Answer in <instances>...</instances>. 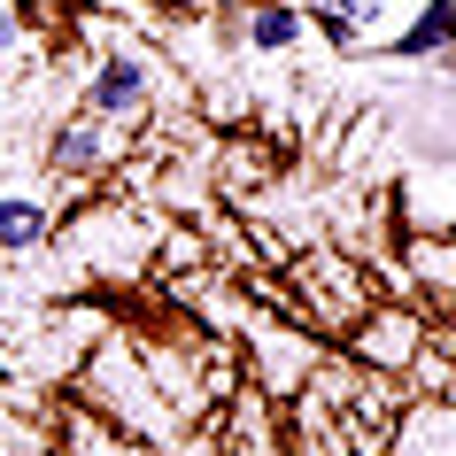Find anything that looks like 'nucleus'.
<instances>
[{
  "instance_id": "f257e3e1",
  "label": "nucleus",
  "mask_w": 456,
  "mask_h": 456,
  "mask_svg": "<svg viewBox=\"0 0 456 456\" xmlns=\"http://www.w3.org/2000/svg\"><path fill=\"white\" fill-rule=\"evenodd\" d=\"M86 109H94V117H117V124L147 117V62L140 54H109V62L86 77Z\"/></svg>"
},
{
  "instance_id": "f03ea898",
  "label": "nucleus",
  "mask_w": 456,
  "mask_h": 456,
  "mask_svg": "<svg viewBox=\"0 0 456 456\" xmlns=\"http://www.w3.org/2000/svg\"><path fill=\"white\" fill-rule=\"evenodd\" d=\"M302 31H310V8H294V0H248L240 8V39L256 54H294Z\"/></svg>"
},
{
  "instance_id": "7ed1b4c3",
  "label": "nucleus",
  "mask_w": 456,
  "mask_h": 456,
  "mask_svg": "<svg viewBox=\"0 0 456 456\" xmlns=\"http://www.w3.org/2000/svg\"><path fill=\"white\" fill-rule=\"evenodd\" d=\"M101 163H109V140H101L94 117L54 124V132H47V170H54V178H101Z\"/></svg>"
},
{
  "instance_id": "20e7f679",
  "label": "nucleus",
  "mask_w": 456,
  "mask_h": 456,
  "mask_svg": "<svg viewBox=\"0 0 456 456\" xmlns=\"http://www.w3.org/2000/svg\"><path fill=\"white\" fill-rule=\"evenodd\" d=\"M441 47H456V0H426V8H418L395 39H387V54H395V62H433Z\"/></svg>"
},
{
  "instance_id": "39448f33",
  "label": "nucleus",
  "mask_w": 456,
  "mask_h": 456,
  "mask_svg": "<svg viewBox=\"0 0 456 456\" xmlns=\"http://www.w3.org/2000/svg\"><path fill=\"white\" fill-rule=\"evenodd\" d=\"M47 201L39 193H0V256H31V248H47Z\"/></svg>"
},
{
  "instance_id": "423d86ee",
  "label": "nucleus",
  "mask_w": 456,
  "mask_h": 456,
  "mask_svg": "<svg viewBox=\"0 0 456 456\" xmlns=\"http://www.w3.org/2000/svg\"><path fill=\"white\" fill-rule=\"evenodd\" d=\"M356 348H363L371 363H379V356H387V363H403L410 348H426V333H418V325H410L403 310H387V317H371V333H363Z\"/></svg>"
},
{
  "instance_id": "0eeeda50",
  "label": "nucleus",
  "mask_w": 456,
  "mask_h": 456,
  "mask_svg": "<svg viewBox=\"0 0 456 456\" xmlns=\"http://www.w3.org/2000/svg\"><path fill=\"white\" fill-rule=\"evenodd\" d=\"M16 47H24V8L0 0V54H16Z\"/></svg>"
},
{
  "instance_id": "6e6552de",
  "label": "nucleus",
  "mask_w": 456,
  "mask_h": 456,
  "mask_svg": "<svg viewBox=\"0 0 456 456\" xmlns=\"http://www.w3.org/2000/svg\"><path fill=\"white\" fill-rule=\"evenodd\" d=\"M31 449H39V433H31V426H0V456H31Z\"/></svg>"
}]
</instances>
